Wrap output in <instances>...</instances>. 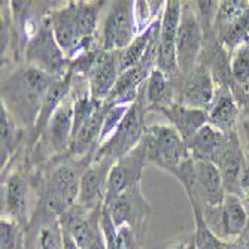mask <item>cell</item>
<instances>
[{"label":"cell","mask_w":249,"mask_h":249,"mask_svg":"<svg viewBox=\"0 0 249 249\" xmlns=\"http://www.w3.org/2000/svg\"><path fill=\"white\" fill-rule=\"evenodd\" d=\"M24 54L29 66H33L54 78H63L69 72L71 63L67 61L57 43L47 15H43L39 30L26 45Z\"/></svg>","instance_id":"8992f818"},{"label":"cell","mask_w":249,"mask_h":249,"mask_svg":"<svg viewBox=\"0 0 249 249\" xmlns=\"http://www.w3.org/2000/svg\"><path fill=\"white\" fill-rule=\"evenodd\" d=\"M182 12V3L172 0L166 2L161 21H160V33H158V55L157 67L164 72L173 82L180 76L176 57V37Z\"/></svg>","instance_id":"30bf717a"},{"label":"cell","mask_w":249,"mask_h":249,"mask_svg":"<svg viewBox=\"0 0 249 249\" xmlns=\"http://www.w3.org/2000/svg\"><path fill=\"white\" fill-rule=\"evenodd\" d=\"M194 219H196V233H194V243L196 249H224L225 243L211 230L205 216H203V209L197 203H191Z\"/></svg>","instance_id":"cb8c5ba5"},{"label":"cell","mask_w":249,"mask_h":249,"mask_svg":"<svg viewBox=\"0 0 249 249\" xmlns=\"http://www.w3.org/2000/svg\"><path fill=\"white\" fill-rule=\"evenodd\" d=\"M61 236H63V249H79L78 243L75 242V239L69 231L61 229Z\"/></svg>","instance_id":"1f68e13d"},{"label":"cell","mask_w":249,"mask_h":249,"mask_svg":"<svg viewBox=\"0 0 249 249\" xmlns=\"http://www.w3.org/2000/svg\"><path fill=\"white\" fill-rule=\"evenodd\" d=\"M182 78L184 79L179 87V91L176 93L175 102L190 107L208 110L216 91L212 71L206 64H197L191 73Z\"/></svg>","instance_id":"9a60e30c"},{"label":"cell","mask_w":249,"mask_h":249,"mask_svg":"<svg viewBox=\"0 0 249 249\" xmlns=\"http://www.w3.org/2000/svg\"><path fill=\"white\" fill-rule=\"evenodd\" d=\"M112 166H114V161L107 158H93L82 173L75 206L87 212H94L105 206L107 179Z\"/></svg>","instance_id":"4fadbf2b"},{"label":"cell","mask_w":249,"mask_h":249,"mask_svg":"<svg viewBox=\"0 0 249 249\" xmlns=\"http://www.w3.org/2000/svg\"><path fill=\"white\" fill-rule=\"evenodd\" d=\"M205 39V30L191 2L182 3L180 21L176 37V57L180 76H187L198 64L201 45Z\"/></svg>","instance_id":"ba28073f"},{"label":"cell","mask_w":249,"mask_h":249,"mask_svg":"<svg viewBox=\"0 0 249 249\" xmlns=\"http://www.w3.org/2000/svg\"><path fill=\"white\" fill-rule=\"evenodd\" d=\"M160 21H161V17L158 18L148 30H145V32H142L136 36L128 47L120 53V69H121V72L136 66L143 58L148 48L151 47V43L158 37V33H160Z\"/></svg>","instance_id":"7402d4cb"},{"label":"cell","mask_w":249,"mask_h":249,"mask_svg":"<svg viewBox=\"0 0 249 249\" xmlns=\"http://www.w3.org/2000/svg\"><path fill=\"white\" fill-rule=\"evenodd\" d=\"M239 197L245 203V206L249 205V161L246 160L240 182H239Z\"/></svg>","instance_id":"f546056e"},{"label":"cell","mask_w":249,"mask_h":249,"mask_svg":"<svg viewBox=\"0 0 249 249\" xmlns=\"http://www.w3.org/2000/svg\"><path fill=\"white\" fill-rule=\"evenodd\" d=\"M3 209L2 216L17 221L21 227L29 225L32 216V197L33 188L29 178L21 170L6 175L2 184Z\"/></svg>","instance_id":"7c38bea8"},{"label":"cell","mask_w":249,"mask_h":249,"mask_svg":"<svg viewBox=\"0 0 249 249\" xmlns=\"http://www.w3.org/2000/svg\"><path fill=\"white\" fill-rule=\"evenodd\" d=\"M139 97L148 105L149 109L158 110L176 100V87L164 72L155 67L143 84Z\"/></svg>","instance_id":"44dd1931"},{"label":"cell","mask_w":249,"mask_h":249,"mask_svg":"<svg viewBox=\"0 0 249 249\" xmlns=\"http://www.w3.org/2000/svg\"><path fill=\"white\" fill-rule=\"evenodd\" d=\"M230 136L231 134H225L208 123L187 142V146L193 158H197V160H209L215 163L221 152L227 146Z\"/></svg>","instance_id":"ac0fdd59"},{"label":"cell","mask_w":249,"mask_h":249,"mask_svg":"<svg viewBox=\"0 0 249 249\" xmlns=\"http://www.w3.org/2000/svg\"><path fill=\"white\" fill-rule=\"evenodd\" d=\"M146 164V148L143 142H141L123 158L117 160L109 173L105 205L118 197L127 188L141 184L142 170Z\"/></svg>","instance_id":"5bb4252c"},{"label":"cell","mask_w":249,"mask_h":249,"mask_svg":"<svg viewBox=\"0 0 249 249\" xmlns=\"http://www.w3.org/2000/svg\"><path fill=\"white\" fill-rule=\"evenodd\" d=\"M134 2H110L100 27V48L107 53L123 51L138 36L133 15Z\"/></svg>","instance_id":"52a82bcc"},{"label":"cell","mask_w":249,"mask_h":249,"mask_svg":"<svg viewBox=\"0 0 249 249\" xmlns=\"http://www.w3.org/2000/svg\"><path fill=\"white\" fill-rule=\"evenodd\" d=\"M73 96L71 91V94L54 112L42 134V141L45 143L43 146L50 154L54 155L69 151L73 133Z\"/></svg>","instance_id":"e0dca14e"},{"label":"cell","mask_w":249,"mask_h":249,"mask_svg":"<svg viewBox=\"0 0 249 249\" xmlns=\"http://www.w3.org/2000/svg\"><path fill=\"white\" fill-rule=\"evenodd\" d=\"M158 110L166 117L170 125L175 127L176 131L182 136L185 142H188L203 125L208 124V110L190 107L178 102H173L172 105Z\"/></svg>","instance_id":"d6986e66"},{"label":"cell","mask_w":249,"mask_h":249,"mask_svg":"<svg viewBox=\"0 0 249 249\" xmlns=\"http://www.w3.org/2000/svg\"><path fill=\"white\" fill-rule=\"evenodd\" d=\"M91 160L93 155L84 158L71 157L57 161L50 169L43 182V197L53 213L60 216L76 205L82 173Z\"/></svg>","instance_id":"7a4b0ae2"},{"label":"cell","mask_w":249,"mask_h":249,"mask_svg":"<svg viewBox=\"0 0 249 249\" xmlns=\"http://www.w3.org/2000/svg\"><path fill=\"white\" fill-rule=\"evenodd\" d=\"M249 8L248 2H219L216 15H215V22L213 26L218 30L219 35L227 29L234 19H237L242 14H245Z\"/></svg>","instance_id":"d4e9b609"},{"label":"cell","mask_w":249,"mask_h":249,"mask_svg":"<svg viewBox=\"0 0 249 249\" xmlns=\"http://www.w3.org/2000/svg\"><path fill=\"white\" fill-rule=\"evenodd\" d=\"M145 106L143 100L138 97L133 105H130L125 117L114 131V134L96 149L93 158H107L110 161H117L138 146L146 130L145 124Z\"/></svg>","instance_id":"5b68a950"},{"label":"cell","mask_w":249,"mask_h":249,"mask_svg":"<svg viewBox=\"0 0 249 249\" xmlns=\"http://www.w3.org/2000/svg\"><path fill=\"white\" fill-rule=\"evenodd\" d=\"M239 115L236 100L227 87H219L208 109V123L225 134H233Z\"/></svg>","instance_id":"ffe728a7"},{"label":"cell","mask_w":249,"mask_h":249,"mask_svg":"<svg viewBox=\"0 0 249 249\" xmlns=\"http://www.w3.org/2000/svg\"><path fill=\"white\" fill-rule=\"evenodd\" d=\"M231 76L239 84H246L249 81V40L239 45L230 57Z\"/></svg>","instance_id":"484cf974"},{"label":"cell","mask_w":249,"mask_h":249,"mask_svg":"<svg viewBox=\"0 0 249 249\" xmlns=\"http://www.w3.org/2000/svg\"><path fill=\"white\" fill-rule=\"evenodd\" d=\"M240 136H242V142L245 148V154L248 155L246 160L249 161V118H243L240 121Z\"/></svg>","instance_id":"4dcf8cb0"},{"label":"cell","mask_w":249,"mask_h":249,"mask_svg":"<svg viewBox=\"0 0 249 249\" xmlns=\"http://www.w3.org/2000/svg\"><path fill=\"white\" fill-rule=\"evenodd\" d=\"M120 53L121 51L107 53L100 50L85 76L89 94L97 102H105L107 99L120 78Z\"/></svg>","instance_id":"2e32d148"},{"label":"cell","mask_w":249,"mask_h":249,"mask_svg":"<svg viewBox=\"0 0 249 249\" xmlns=\"http://www.w3.org/2000/svg\"><path fill=\"white\" fill-rule=\"evenodd\" d=\"M57 79L33 66H22L2 82V105L21 127L35 128L43 100Z\"/></svg>","instance_id":"6da1fadb"},{"label":"cell","mask_w":249,"mask_h":249,"mask_svg":"<svg viewBox=\"0 0 249 249\" xmlns=\"http://www.w3.org/2000/svg\"><path fill=\"white\" fill-rule=\"evenodd\" d=\"M0 237L2 249H21L22 245V227L14 219L2 216L0 222Z\"/></svg>","instance_id":"83f0119b"},{"label":"cell","mask_w":249,"mask_h":249,"mask_svg":"<svg viewBox=\"0 0 249 249\" xmlns=\"http://www.w3.org/2000/svg\"><path fill=\"white\" fill-rule=\"evenodd\" d=\"M39 249H63V236L60 222L42 229L39 234Z\"/></svg>","instance_id":"f1b7e54d"},{"label":"cell","mask_w":249,"mask_h":249,"mask_svg":"<svg viewBox=\"0 0 249 249\" xmlns=\"http://www.w3.org/2000/svg\"><path fill=\"white\" fill-rule=\"evenodd\" d=\"M176 178L182 182L190 201L197 203L201 209L221 206L227 194L218 166L209 160L190 157L180 166Z\"/></svg>","instance_id":"3957f363"},{"label":"cell","mask_w":249,"mask_h":249,"mask_svg":"<svg viewBox=\"0 0 249 249\" xmlns=\"http://www.w3.org/2000/svg\"><path fill=\"white\" fill-rule=\"evenodd\" d=\"M237 249H249V245H243V246H239Z\"/></svg>","instance_id":"836d02e7"},{"label":"cell","mask_w":249,"mask_h":249,"mask_svg":"<svg viewBox=\"0 0 249 249\" xmlns=\"http://www.w3.org/2000/svg\"><path fill=\"white\" fill-rule=\"evenodd\" d=\"M167 249H196V243H194V239L180 240V242H176V243L170 245Z\"/></svg>","instance_id":"d6a6232c"},{"label":"cell","mask_w":249,"mask_h":249,"mask_svg":"<svg viewBox=\"0 0 249 249\" xmlns=\"http://www.w3.org/2000/svg\"><path fill=\"white\" fill-rule=\"evenodd\" d=\"M105 209L117 229L130 227L138 234L145 231L151 215V206L142 194L141 184L127 188L118 197L106 203Z\"/></svg>","instance_id":"9c48e42d"},{"label":"cell","mask_w":249,"mask_h":249,"mask_svg":"<svg viewBox=\"0 0 249 249\" xmlns=\"http://www.w3.org/2000/svg\"><path fill=\"white\" fill-rule=\"evenodd\" d=\"M211 230L221 239L240 236L248 225V211L239 196L225 194L221 206L203 209Z\"/></svg>","instance_id":"8fae6325"},{"label":"cell","mask_w":249,"mask_h":249,"mask_svg":"<svg viewBox=\"0 0 249 249\" xmlns=\"http://www.w3.org/2000/svg\"><path fill=\"white\" fill-rule=\"evenodd\" d=\"M128 107H130V105H115V106H109L107 105V112H106L105 123H103V127H102V131H100L97 148H100L110 138V136L114 134V131L117 130V127L120 125V123L125 117Z\"/></svg>","instance_id":"4316f807"},{"label":"cell","mask_w":249,"mask_h":249,"mask_svg":"<svg viewBox=\"0 0 249 249\" xmlns=\"http://www.w3.org/2000/svg\"><path fill=\"white\" fill-rule=\"evenodd\" d=\"M0 131H2V170L8 167L22 139V127L2 105L0 112Z\"/></svg>","instance_id":"603a6c76"},{"label":"cell","mask_w":249,"mask_h":249,"mask_svg":"<svg viewBox=\"0 0 249 249\" xmlns=\"http://www.w3.org/2000/svg\"><path fill=\"white\" fill-rule=\"evenodd\" d=\"M142 142L146 148V163L157 166L173 176L191 157L187 142L170 124L148 125Z\"/></svg>","instance_id":"277c9868"}]
</instances>
